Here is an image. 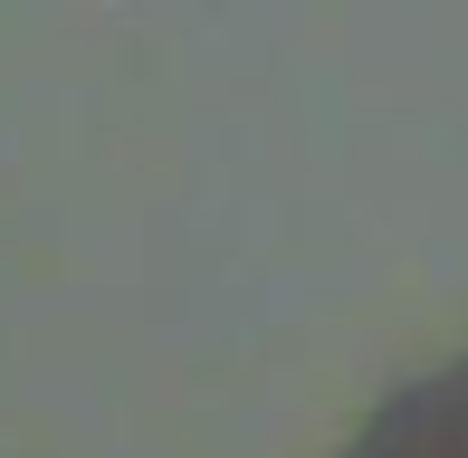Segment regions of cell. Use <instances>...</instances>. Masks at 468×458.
I'll use <instances>...</instances> for the list:
<instances>
[{"instance_id": "obj_1", "label": "cell", "mask_w": 468, "mask_h": 458, "mask_svg": "<svg viewBox=\"0 0 468 458\" xmlns=\"http://www.w3.org/2000/svg\"><path fill=\"white\" fill-rule=\"evenodd\" d=\"M354 458H468V372H440L420 401H401Z\"/></svg>"}]
</instances>
